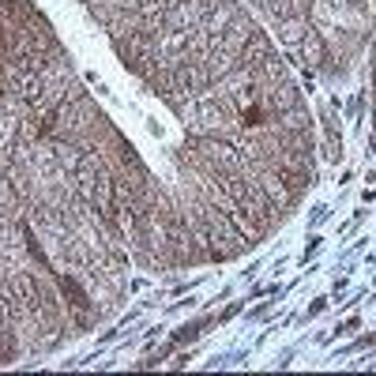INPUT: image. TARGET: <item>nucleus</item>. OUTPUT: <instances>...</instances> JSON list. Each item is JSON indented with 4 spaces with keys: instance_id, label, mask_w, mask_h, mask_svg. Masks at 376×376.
Segmentation results:
<instances>
[{
    "instance_id": "f257e3e1",
    "label": "nucleus",
    "mask_w": 376,
    "mask_h": 376,
    "mask_svg": "<svg viewBox=\"0 0 376 376\" xmlns=\"http://www.w3.org/2000/svg\"><path fill=\"white\" fill-rule=\"evenodd\" d=\"M60 290H64V293H68V297H72V305H79V309L87 305L83 290H79V286H76V282H72V279H60Z\"/></svg>"
}]
</instances>
